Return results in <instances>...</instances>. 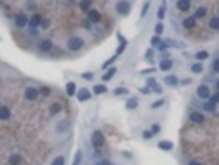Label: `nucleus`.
Segmentation results:
<instances>
[{
    "instance_id": "44",
    "label": "nucleus",
    "mask_w": 219,
    "mask_h": 165,
    "mask_svg": "<svg viewBox=\"0 0 219 165\" xmlns=\"http://www.w3.org/2000/svg\"><path fill=\"white\" fill-rule=\"evenodd\" d=\"M212 69H214L216 73H219V58L214 60V63H212Z\"/></svg>"
},
{
    "instance_id": "14",
    "label": "nucleus",
    "mask_w": 219,
    "mask_h": 165,
    "mask_svg": "<svg viewBox=\"0 0 219 165\" xmlns=\"http://www.w3.org/2000/svg\"><path fill=\"white\" fill-rule=\"evenodd\" d=\"M66 94H68V96H76V94H78V91H76V84H74L73 81L66 82Z\"/></svg>"
},
{
    "instance_id": "35",
    "label": "nucleus",
    "mask_w": 219,
    "mask_h": 165,
    "mask_svg": "<svg viewBox=\"0 0 219 165\" xmlns=\"http://www.w3.org/2000/svg\"><path fill=\"white\" fill-rule=\"evenodd\" d=\"M148 86H150V88H153V89L157 91V92H161V88L155 84V79H148Z\"/></svg>"
},
{
    "instance_id": "28",
    "label": "nucleus",
    "mask_w": 219,
    "mask_h": 165,
    "mask_svg": "<svg viewBox=\"0 0 219 165\" xmlns=\"http://www.w3.org/2000/svg\"><path fill=\"white\" fill-rule=\"evenodd\" d=\"M150 43H152V46H155V48H157V46H160L161 45V40H160V37L158 35H155V37L150 40Z\"/></svg>"
},
{
    "instance_id": "51",
    "label": "nucleus",
    "mask_w": 219,
    "mask_h": 165,
    "mask_svg": "<svg viewBox=\"0 0 219 165\" xmlns=\"http://www.w3.org/2000/svg\"><path fill=\"white\" fill-rule=\"evenodd\" d=\"M189 165H201V163L196 162V160H191V162H189Z\"/></svg>"
},
{
    "instance_id": "45",
    "label": "nucleus",
    "mask_w": 219,
    "mask_h": 165,
    "mask_svg": "<svg viewBox=\"0 0 219 165\" xmlns=\"http://www.w3.org/2000/svg\"><path fill=\"white\" fill-rule=\"evenodd\" d=\"M150 73H155V68H147L143 71H140V74H150Z\"/></svg>"
},
{
    "instance_id": "36",
    "label": "nucleus",
    "mask_w": 219,
    "mask_h": 165,
    "mask_svg": "<svg viewBox=\"0 0 219 165\" xmlns=\"http://www.w3.org/2000/svg\"><path fill=\"white\" fill-rule=\"evenodd\" d=\"M40 94H41L43 98H46V96H50V94H51V89H50V88H46V86H43L41 89H40Z\"/></svg>"
},
{
    "instance_id": "18",
    "label": "nucleus",
    "mask_w": 219,
    "mask_h": 165,
    "mask_svg": "<svg viewBox=\"0 0 219 165\" xmlns=\"http://www.w3.org/2000/svg\"><path fill=\"white\" fill-rule=\"evenodd\" d=\"M92 91H94V94H97V96H99V94H106L107 92V86L106 84H96Z\"/></svg>"
},
{
    "instance_id": "6",
    "label": "nucleus",
    "mask_w": 219,
    "mask_h": 165,
    "mask_svg": "<svg viewBox=\"0 0 219 165\" xmlns=\"http://www.w3.org/2000/svg\"><path fill=\"white\" fill-rule=\"evenodd\" d=\"M15 25L18 27V28H23V27L30 25V18H28L25 13H18V15L15 17Z\"/></svg>"
},
{
    "instance_id": "43",
    "label": "nucleus",
    "mask_w": 219,
    "mask_h": 165,
    "mask_svg": "<svg viewBox=\"0 0 219 165\" xmlns=\"http://www.w3.org/2000/svg\"><path fill=\"white\" fill-rule=\"evenodd\" d=\"M160 131H161V127L158 126V124H153V126H152V132L153 134H158Z\"/></svg>"
},
{
    "instance_id": "47",
    "label": "nucleus",
    "mask_w": 219,
    "mask_h": 165,
    "mask_svg": "<svg viewBox=\"0 0 219 165\" xmlns=\"http://www.w3.org/2000/svg\"><path fill=\"white\" fill-rule=\"evenodd\" d=\"M96 165H112V163L109 162V160H101V162H97Z\"/></svg>"
},
{
    "instance_id": "10",
    "label": "nucleus",
    "mask_w": 219,
    "mask_h": 165,
    "mask_svg": "<svg viewBox=\"0 0 219 165\" xmlns=\"http://www.w3.org/2000/svg\"><path fill=\"white\" fill-rule=\"evenodd\" d=\"M171 68H173V60L163 58V60L160 61V69H161V71H170Z\"/></svg>"
},
{
    "instance_id": "50",
    "label": "nucleus",
    "mask_w": 219,
    "mask_h": 165,
    "mask_svg": "<svg viewBox=\"0 0 219 165\" xmlns=\"http://www.w3.org/2000/svg\"><path fill=\"white\" fill-rule=\"evenodd\" d=\"M41 25H43V27H48V25H50V22H48V20H43V22H41Z\"/></svg>"
},
{
    "instance_id": "40",
    "label": "nucleus",
    "mask_w": 219,
    "mask_h": 165,
    "mask_svg": "<svg viewBox=\"0 0 219 165\" xmlns=\"http://www.w3.org/2000/svg\"><path fill=\"white\" fill-rule=\"evenodd\" d=\"M153 135H155V134H153L152 131H143V132H142V137H143V139H147V140H148V139H152Z\"/></svg>"
},
{
    "instance_id": "46",
    "label": "nucleus",
    "mask_w": 219,
    "mask_h": 165,
    "mask_svg": "<svg viewBox=\"0 0 219 165\" xmlns=\"http://www.w3.org/2000/svg\"><path fill=\"white\" fill-rule=\"evenodd\" d=\"M83 78H84V79H92V78H94V74H92V73H84Z\"/></svg>"
},
{
    "instance_id": "13",
    "label": "nucleus",
    "mask_w": 219,
    "mask_h": 165,
    "mask_svg": "<svg viewBox=\"0 0 219 165\" xmlns=\"http://www.w3.org/2000/svg\"><path fill=\"white\" fill-rule=\"evenodd\" d=\"M196 20H198V18H196L194 15H193V17H188V18H184V20H183V27L189 30V28H193V27L196 25Z\"/></svg>"
},
{
    "instance_id": "48",
    "label": "nucleus",
    "mask_w": 219,
    "mask_h": 165,
    "mask_svg": "<svg viewBox=\"0 0 219 165\" xmlns=\"http://www.w3.org/2000/svg\"><path fill=\"white\" fill-rule=\"evenodd\" d=\"M64 127H66V126H64V121H61V124L58 126V131H60V132H61V131H64Z\"/></svg>"
},
{
    "instance_id": "26",
    "label": "nucleus",
    "mask_w": 219,
    "mask_h": 165,
    "mask_svg": "<svg viewBox=\"0 0 219 165\" xmlns=\"http://www.w3.org/2000/svg\"><path fill=\"white\" fill-rule=\"evenodd\" d=\"M191 71H193L194 74H199L201 71H203V64H201V63H196V64H193V66H191Z\"/></svg>"
},
{
    "instance_id": "3",
    "label": "nucleus",
    "mask_w": 219,
    "mask_h": 165,
    "mask_svg": "<svg viewBox=\"0 0 219 165\" xmlns=\"http://www.w3.org/2000/svg\"><path fill=\"white\" fill-rule=\"evenodd\" d=\"M115 10H117V13H120V15H129L130 2L129 0H119V2L115 3Z\"/></svg>"
},
{
    "instance_id": "23",
    "label": "nucleus",
    "mask_w": 219,
    "mask_h": 165,
    "mask_svg": "<svg viewBox=\"0 0 219 165\" xmlns=\"http://www.w3.org/2000/svg\"><path fill=\"white\" fill-rule=\"evenodd\" d=\"M207 56H209V53L203 50V51H198V53H196V56H194V58H196L198 61H203V60H206Z\"/></svg>"
},
{
    "instance_id": "20",
    "label": "nucleus",
    "mask_w": 219,
    "mask_h": 165,
    "mask_svg": "<svg viewBox=\"0 0 219 165\" xmlns=\"http://www.w3.org/2000/svg\"><path fill=\"white\" fill-rule=\"evenodd\" d=\"M165 82H166V84H168V86H176L178 84V78H176V76H166V78H165Z\"/></svg>"
},
{
    "instance_id": "15",
    "label": "nucleus",
    "mask_w": 219,
    "mask_h": 165,
    "mask_svg": "<svg viewBox=\"0 0 219 165\" xmlns=\"http://www.w3.org/2000/svg\"><path fill=\"white\" fill-rule=\"evenodd\" d=\"M115 73H117V68H115V66L109 68V69H107V73H106V74L102 76V81L106 82V81H109V79H112V76H114Z\"/></svg>"
},
{
    "instance_id": "12",
    "label": "nucleus",
    "mask_w": 219,
    "mask_h": 165,
    "mask_svg": "<svg viewBox=\"0 0 219 165\" xmlns=\"http://www.w3.org/2000/svg\"><path fill=\"white\" fill-rule=\"evenodd\" d=\"M40 51H43V53H46V51H50L51 48H53V43H51V40H43L41 43H40Z\"/></svg>"
},
{
    "instance_id": "33",
    "label": "nucleus",
    "mask_w": 219,
    "mask_h": 165,
    "mask_svg": "<svg viewBox=\"0 0 219 165\" xmlns=\"http://www.w3.org/2000/svg\"><path fill=\"white\" fill-rule=\"evenodd\" d=\"M204 109L207 111V112H212V111H214V109H216V104L209 101V102H206V104H204Z\"/></svg>"
},
{
    "instance_id": "31",
    "label": "nucleus",
    "mask_w": 219,
    "mask_h": 165,
    "mask_svg": "<svg viewBox=\"0 0 219 165\" xmlns=\"http://www.w3.org/2000/svg\"><path fill=\"white\" fill-rule=\"evenodd\" d=\"M163 30H165V28H163V23H161V22H158L157 25H155V33H157L158 37H160V35L163 33Z\"/></svg>"
},
{
    "instance_id": "25",
    "label": "nucleus",
    "mask_w": 219,
    "mask_h": 165,
    "mask_svg": "<svg viewBox=\"0 0 219 165\" xmlns=\"http://www.w3.org/2000/svg\"><path fill=\"white\" fill-rule=\"evenodd\" d=\"M209 27H211V30H219V17H214V18H211Z\"/></svg>"
},
{
    "instance_id": "41",
    "label": "nucleus",
    "mask_w": 219,
    "mask_h": 165,
    "mask_svg": "<svg viewBox=\"0 0 219 165\" xmlns=\"http://www.w3.org/2000/svg\"><path fill=\"white\" fill-rule=\"evenodd\" d=\"M148 8H150V2H145V5L142 7V13H140V17H145V13L148 12Z\"/></svg>"
},
{
    "instance_id": "27",
    "label": "nucleus",
    "mask_w": 219,
    "mask_h": 165,
    "mask_svg": "<svg viewBox=\"0 0 219 165\" xmlns=\"http://www.w3.org/2000/svg\"><path fill=\"white\" fill-rule=\"evenodd\" d=\"M204 15H206V8H204V7H199L198 10L194 12V17H196V18H203Z\"/></svg>"
},
{
    "instance_id": "7",
    "label": "nucleus",
    "mask_w": 219,
    "mask_h": 165,
    "mask_svg": "<svg viewBox=\"0 0 219 165\" xmlns=\"http://www.w3.org/2000/svg\"><path fill=\"white\" fill-rule=\"evenodd\" d=\"M25 98L28 101H35V99L38 98V89L36 88H26L25 89Z\"/></svg>"
},
{
    "instance_id": "38",
    "label": "nucleus",
    "mask_w": 219,
    "mask_h": 165,
    "mask_svg": "<svg viewBox=\"0 0 219 165\" xmlns=\"http://www.w3.org/2000/svg\"><path fill=\"white\" fill-rule=\"evenodd\" d=\"M163 102H165V99H158V101H155V102L152 104V109H158V108H161V106H163Z\"/></svg>"
},
{
    "instance_id": "19",
    "label": "nucleus",
    "mask_w": 219,
    "mask_h": 165,
    "mask_svg": "<svg viewBox=\"0 0 219 165\" xmlns=\"http://www.w3.org/2000/svg\"><path fill=\"white\" fill-rule=\"evenodd\" d=\"M176 7L180 8L181 12H186V10H189V0H178Z\"/></svg>"
},
{
    "instance_id": "22",
    "label": "nucleus",
    "mask_w": 219,
    "mask_h": 165,
    "mask_svg": "<svg viewBox=\"0 0 219 165\" xmlns=\"http://www.w3.org/2000/svg\"><path fill=\"white\" fill-rule=\"evenodd\" d=\"M20 162H21V157L17 155V154L15 155H10V158H8V163L10 165H18Z\"/></svg>"
},
{
    "instance_id": "52",
    "label": "nucleus",
    "mask_w": 219,
    "mask_h": 165,
    "mask_svg": "<svg viewBox=\"0 0 219 165\" xmlns=\"http://www.w3.org/2000/svg\"><path fill=\"white\" fill-rule=\"evenodd\" d=\"M216 88H217V89H219V79H217V82H216Z\"/></svg>"
},
{
    "instance_id": "34",
    "label": "nucleus",
    "mask_w": 219,
    "mask_h": 165,
    "mask_svg": "<svg viewBox=\"0 0 219 165\" xmlns=\"http://www.w3.org/2000/svg\"><path fill=\"white\" fill-rule=\"evenodd\" d=\"M114 94H115V96H120V94H129V89H125V88H117V89H114Z\"/></svg>"
},
{
    "instance_id": "9",
    "label": "nucleus",
    "mask_w": 219,
    "mask_h": 165,
    "mask_svg": "<svg viewBox=\"0 0 219 165\" xmlns=\"http://www.w3.org/2000/svg\"><path fill=\"white\" fill-rule=\"evenodd\" d=\"M189 121L194 124H201V122H204V116L201 112H198V111H194V112L189 114Z\"/></svg>"
},
{
    "instance_id": "32",
    "label": "nucleus",
    "mask_w": 219,
    "mask_h": 165,
    "mask_svg": "<svg viewBox=\"0 0 219 165\" xmlns=\"http://www.w3.org/2000/svg\"><path fill=\"white\" fill-rule=\"evenodd\" d=\"M137 99H130V101H127V104H125V108L127 109H135L137 108Z\"/></svg>"
},
{
    "instance_id": "39",
    "label": "nucleus",
    "mask_w": 219,
    "mask_h": 165,
    "mask_svg": "<svg viewBox=\"0 0 219 165\" xmlns=\"http://www.w3.org/2000/svg\"><path fill=\"white\" fill-rule=\"evenodd\" d=\"M157 17H158V20H161V18H165V3L160 7V10H158V13H157Z\"/></svg>"
},
{
    "instance_id": "1",
    "label": "nucleus",
    "mask_w": 219,
    "mask_h": 165,
    "mask_svg": "<svg viewBox=\"0 0 219 165\" xmlns=\"http://www.w3.org/2000/svg\"><path fill=\"white\" fill-rule=\"evenodd\" d=\"M91 142L94 149H102L104 144H106V137H104V134L101 131H94L91 135Z\"/></svg>"
},
{
    "instance_id": "49",
    "label": "nucleus",
    "mask_w": 219,
    "mask_h": 165,
    "mask_svg": "<svg viewBox=\"0 0 219 165\" xmlns=\"http://www.w3.org/2000/svg\"><path fill=\"white\" fill-rule=\"evenodd\" d=\"M140 92H143V94L150 92V88H140Z\"/></svg>"
},
{
    "instance_id": "5",
    "label": "nucleus",
    "mask_w": 219,
    "mask_h": 165,
    "mask_svg": "<svg viewBox=\"0 0 219 165\" xmlns=\"http://www.w3.org/2000/svg\"><path fill=\"white\" fill-rule=\"evenodd\" d=\"M91 96H92V92H91L89 89H86V88H81V89L78 91V94H76V98H78V101H79V102L89 101Z\"/></svg>"
},
{
    "instance_id": "17",
    "label": "nucleus",
    "mask_w": 219,
    "mask_h": 165,
    "mask_svg": "<svg viewBox=\"0 0 219 165\" xmlns=\"http://www.w3.org/2000/svg\"><path fill=\"white\" fill-rule=\"evenodd\" d=\"M41 22L43 20H41V17H40V15H33L31 18H30V28H36Z\"/></svg>"
},
{
    "instance_id": "21",
    "label": "nucleus",
    "mask_w": 219,
    "mask_h": 165,
    "mask_svg": "<svg viewBox=\"0 0 219 165\" xmlns=\"http://www.w3.org/2000/svg\"><path fill=\"white\" fill-rule=\"evenodd\" d=\"M60 111H61V106L58 104V102H56V104H51V106H50V114H51V116H56L58 112H60Z\"/></svg>"
},
{
    "instance_id": "30",
    "label": "nucleus",
    "mask_w": 219,
    "mask_h": 165,
    "mask_svg": "<svg viewBox=\"0 0 219 165\" xmlns=\"http://www.w3.org/2000/svg\"><path fill=\"white\" fill-rule=\"evenodd\" d=\"M81 158H83V152L78 150V152H76V155H74V162H73V165H79V163H81Z\"/></svg>"
},
{
    "instance_id": "8",
    "label": "nucleus",
    "mask_w": 219,
    "mask_h": 165,
    "mask_svg": "<svg viewBox=\"0 0 219 165\" xmlns=\"http://www.w3.org/2000/svg\"><path fill=\"white\" fill-rule=\"evenodd\" d=\"M88 20L91 23H97V22H101V13L97 10H89L88 12Z\"/></svg>"
},
{
    "instance_id": "4",
    "label": "nucleus",
    "mask_w": 219,
    "mask_h": 165,
    "mask_svg": "<svg viewBox=\"0 0 219 165\" xmlns=\"http://www.w3.org/2000/svg\"><path fill=\"white\" fill-rule=\"evenodd\" d=\"M196 96L199 99H207V98H211V89L206 84H201V86H198V89H196Z\"/></svg>"
},
{
    "instance_id": "29",
    "label": "nucleus",
    "mask_w": 219,
    "mask_h": 165,
    "mask_svg": "<svg viewBox=\"0 0 219 165\" xmlns=\"http://www.w3.org/2000/svg\"><path fill=\"white\" fill-rule=\"evenodd\" d=\"M117 58H119V55H114V56L111 58V60H107L106 63H104V64H102V69H106V68H109V66H111V64H112V63H114L115 60H117Z\"/></svg>"
},
{
    "instance_id": "2",
    "label": "nucleus",
    "mask_w": 219,
    "mask_h": 165,
    "mask_svg": "<svg viewBox=\"0 0 219 165\" xmlns=\"http://www.w3.org/2000/svg\"><path fill=\"white\" fill-rule=\"evenodd\" d=\"M83 46H84V40L81 37H73V38L68 40V48L71 51H78V50L83 48Z\"/></svg>"
},
{
    "instance_id": "24",
    "label": "nucleus",
    "mask_w": 219,
    "mask_h": 165,
    "mask_svg": "<svg viewBox=\"0 0 219 165\" xmlns=\"http://www.w3.org/2000/svg\"><path fill=\"white\" fill-rule=\"evenodd\" d=\"M91 3H92V0H81V2H79V7H81V10H88V12H89Z\"/></svg>"
},
{
    "instance_id": "37",
    "label": "nucleus",
    "mask_w": 219,
    "mask_h": 165,
    "mask_svg": "<svg viewBox=\"0 0 219 165\" xmlns=\"http://www.w3.org/2000/svg\"><path fill=\"white\" fill-rule=\"evenodd\" d=\"M51 165H64V157H63V155L56 157L55 160H53V163H51Z\"/></svg>"
},
{
    "instance_id": "11",
    "label": "nucleus",
    "mask_w": 219,
    "mask_h": 165,
    "mask_svg": "<svg viewBox=\"0 0 219 165\" xmlns=\"http://www.w3.org/2000/svg\"><path fill=\"white\" fill-rule=\"evenodd\" d=\"M158 149L165 150V152H170V150H173V142H171V140H160V142H158Z\"/></svg>"
},
{
    "instance_id": "42",
    "label": "nucleus",
    "mask_w": 219,
    "mask_h": 165,
    "mask_svg": "<svg viewBox=\"0 0 219 165\" xmlns=\"http://www.w3.org/2000/svg\"><path fill=\"white\" fill-rule=\"evenodd\" d=\"M211 102H214V104L219 102V91L216 94H211Z\"/></svg>"
},
{
    "instance_id": "16",
    "label": "nucleus",
    "mask_w": 219,
    "mask_h": 165,
    "mask_svg": "<svg viewBox=\"0 0 219 165\" xmlns=\"http://www.w3.org/2000/svg\"><path fill=\"white\" fill-rule=\"evenodd\" d=\"M8 117H10V109L7 108V106H2V108H0V119L7 121Z\"/></svg>"
}]
</instances>
